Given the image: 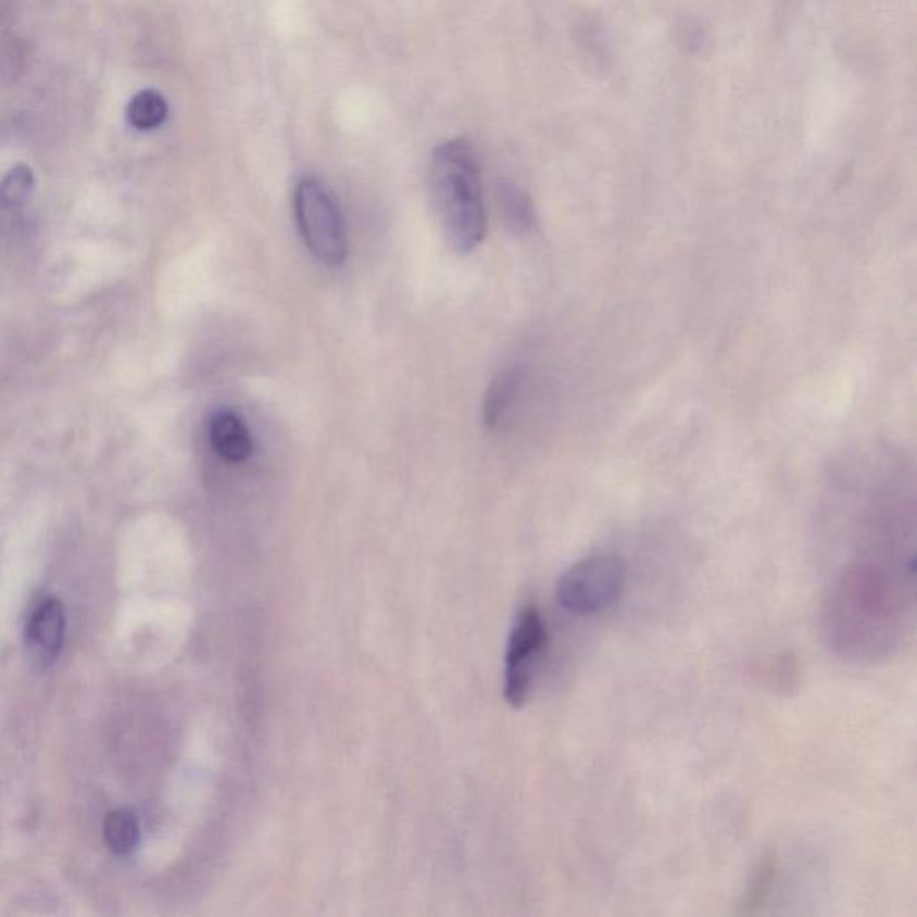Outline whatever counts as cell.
<instances>
[{
	"mask_svg": "<svg viewBox=\"0 0 917 917\" xmlns=\"http://www.w3.org/2000/svg\"><path fill=\"white\" fill-rule=\"evenodd\" d=\"M522 373L518 369H507V372L500 373L499 377L491 382L488 393H486L485 402V424L486 427L499 428L504 422L505 416L510 413L513 403H515L516 394L520 391Z\"/></svg>",
	"mask_w": 917,
	"mask_h": 917,
	"instance_id": "52a82bcc",
	"label": "cell"
},
{
	"mask_svg": "<svg viewBox=\"0 0 917 917\" xmlns=\"http://www.w3.org/2000/svg\"><path fill=\"white\" fill-rule=\"evenodd\" d=\"M210 444L226 463H244L253 454V438L239 414L223 409L210 418Z\"/></svg>",
	"mask_w": 917,
	"mask_h": 917,
	"instance_id": "8992f818",
	"label": "cell"
},
{
	"mask_svg": "<svg viewBox=\"0 0 917 917\" xmlns=\"http://www.w3.org/2000/svg\"><path fill=\"white\" fill-rule=\"evenodd\" d=\"M65 607L54 596L38 602L26 626L27 657L38 668L51 667L65 642Z\"/></svg>",
	"mask_w": 917,
	"mask_h": 917,
	"instance_id": "5b68a950",
	"label": "cell"
},
{
	"mask_svg": "<svg viewBox=\"0 0 917 917\" xmlns=\"http://www.w3.org/2000/svg\"><path fill=\"white\" fill-rule=\"evenodd\" d=\"M776 872H778V861L775 853L764 856L758 862L751 877L750 885L745 889L744 896L739 902L740 914L758 913L769 900L772 887H775Z\"/></svg>",
	"mask_w": 917,
	"mask_h": 917,
	"instance_id": "9c48e42d",
	"label": "cell"
},
{
	"mask_svg": "<svg viewBox=\"0 0 917 917\" xmlns=\"http://www.w3.org/2000/svg\"><path fill=\"white\" fill-rule=\"evenodd\" d=\"M296 223L312 255L322 264H344L348 235L344 217L330 190L314 178L298 184L294 192Z\"/></svg>",
	"mask_w": 917,
	"mask_h": 917,
	"instance_id": "7a4b0ae2",
	"label": "cell"
},
{
	"mask_svg": "<svg viewBox=\"0 0 917 917\" xmlns=\"http://www.w3.org/2000/svg\"><path fill=\"white\" fill-rule=\"evenodd\" d=\"M168 115L167 101L156 90L138 92L128 104V121L133 128L149 131L165 123Z\"/></svg>",
	"mask_w": 917,
	"mask_h": 917,
	"instance_id": "30bf717a",
	"label": "cell"
},
{
	"mask_svg": "<svg viewBox=\"0 0 917 917\" xmlns=\"http://www.w3.org/2000/svg\"><path fill=\"white\" fill-rule=\"evenodd\" d=\"M428 189L447 244L461 255L472 253L485 240L488 221L479 162L466 140L434 149Z\"/></svg>",
	"mask_w": 917,
	"mask_h": 917,
	"instance_id": "6da1fadb",
	"label": "cell"
},
{
	"mask_svg": "<svg viewBox=\"0 0 917 917\" xmlns=\"http://www.w3.org/2000/svg\"><path fill=\"white\" fill-rule=\"evenodd\" d=\"M504 212L507 215V221L518 231H527L530 226L535 225V212H532L529 199L525 198L520 190L513 189V187H507L504 190Z\"/></svg>",
	"mask_w": 917,
	"mask_h": 917,
	"instance_id": "7c38bea8",
	"label": "cell"
},
{
	"mask_svg": "<svg viewBox=\"0 0 917 917\" xmlns=\"http://www.w3.org/2000/svg\"><path fill=\"white\" fill-rule=\"evenodd\" d=\"M35 174L27 165H16L0 181V214L21 209L32 198Z\"/></svg>",
	"mask_w": 917,
	"mask_h": 917,
	"instance_id": "8fae6325",
	"label": "cell"
},
{
	"mask_svg": "<svg viewBox=\"0 0 917 917\" xmlns=\"http://www.w3.org/2000/svg\"><path fill=\"white\" fill-rule=\"evenodd\" d=\"M626 582V566L615 556L579 561L561 576L557 601L577 615L602 612L617 601Z\"/></svg>",
	"mask_w": 917,
	"mask_h": 917,
	"instance_id": "3957f363",
	"label": "cell"
},
{
	"mask_svg": "<svg viewBox=\"0 0 917 917\" xmlns=\"http://www.w3.org/2000/svg\"><path fill=\"white\" fill-rule=\"evenodd\" d=\"M104 839L115 855L128 856L140 842V825L133 812L113 811L104 820Z\"/></svg>",
	"mask_w": 917,
	"mask_h": 917,
	"instance_id": "ba28073f",
	"label": "cell"
},
{
	"mask_svg": "<svg viewBox=\"0 0 917 917\" xmlns=\"http://www.w3.org/2000/svg\"><path fill=\"white\" fill-rule=\"evenodd\" d=\"M547 645V627L535 606H525L516 615L505 654V701L522 708L529 699L536 662Z\"/></svg>",
	"mask_w": 917,
	"mask_h": 917,
	"instance_id": "277c9868",
	"label": "cell"
}]
</instances>
